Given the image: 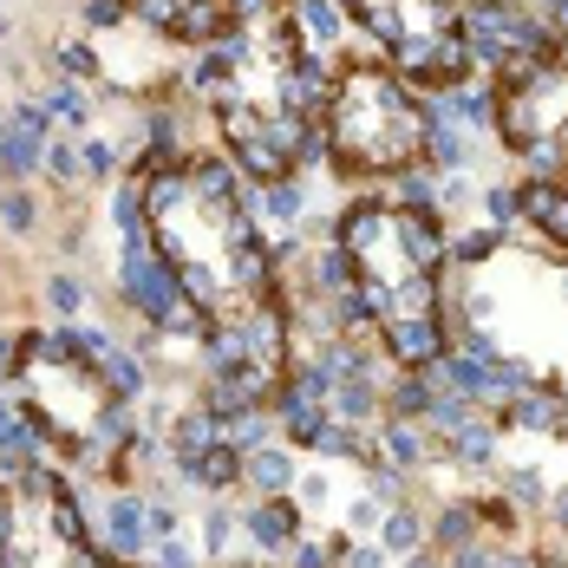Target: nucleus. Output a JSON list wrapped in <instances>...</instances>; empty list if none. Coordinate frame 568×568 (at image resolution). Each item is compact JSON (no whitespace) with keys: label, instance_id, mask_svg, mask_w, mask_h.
<instances>
[{"label":"nucleus","instance_id":"obj_7","mask_svg":"<svg viewBox=\"0 0 568 568\" xmlns=\"http://www.w3.org/2000/svg\"><path fill=\"white\" fill-rule=\"evenodd\" d=\"M490 131L529 183L568 176V33H549L542 47L490 72Z\"/></svg>","mask_w":568,"mask_h":568},{"label":"nucleus","instance_id":"obj_25","mask_svg":"<svg viewBox=\"0 0 568 568\" xmlns=\"http://www.w3.org/2000/svg\"><path fill=\"white\" fill-rule=\"evenodd\" d=\"M242 568H262V562H242Z\"/></svg>","mask_w":568,"mask_h":568},{"label":"nucleus","instance_id":"obj_6","mask_svg":"<svg viewBox=\"0 0 568 568\" xmlns=\"http://www.w3.org/2000/svg\"><path fill=\"white\" fill-rule=\"evenodd\" d=\"M0 568H138L112 556L59 464H0Z\"/></svg>","mask_w":568,"mask_h":568},{"label":"nucleus","instance_id":"obj_10","mask_svg":"<svg viewBox=\"0 0 568 568\" xmlns=\"http://www.w3.org/2000/svg\"><path fill=\"white\" fill-rule=\"evenodd\" d=\"M112 13H124L131 27H144L151 40H164L171 53H196L223 33L229 0H105Z\"/></svg>","mask_w":568,"mask_h":568},{"label":"nucleus","instance_id":"obj_12","mask_svg":"<svg viewBox=\"0 0 568 568\" xmlns=\"http://www.w3.org/2000/svg\"><path fill=\"white\" fill-rule=\"evenodd\" d=\"M510 196H516V229L568 255V176H556V183H529V176H516Z\"/></svg>","mask_w":568,"mask_h":568},{"label":"nucleus","instance_id":"obj_8","mask_svg":"<svg viewBox=\"0 0 568 568\" xmlns=\"http://www.w3.org/2000/svg\"><path fill=\"white\" fill-rule=\"evenodd\" d=\"M334 13L432 99L477 79L470 40H464V0H334Z\"/></svg>","mask_w":568,"mask_h":568},{"label":"nucleus","instance_id":"obj_4","mask_svg":"<svg viewBox=\"0 0 568 568\" xmlns=\"http://www.w3.org/2000/svg\"><path fill=\"white\" fill-rule=\"evenodd\" d=\"M7 393L20 405V425L40 438V452L72 464L85 484L131 490V464H144L151 445L164 452V432H151L144 412L105 379L85 321L13 334Z\"/></svg>","mask_w":568,"mask_h":568},{"label":"nucleus","instance_id":"obj_2","mask_svg":"<svg viewBox=\"0 0 568 568\" xmlns=\"http://www.w3.org/2000/svg\"><path fill=\"white\" fill-rule=\"evenodd\" d=\"M183 99L242 183H282L321 164L327 59L294 27V0H229L210 47L183 59Z\"/></svg>","mask_w":568,"mask_h":568},{"label":"nucleus","instance_id":"obj_3","mask_svg":"<svg viewBox=\"0 0 568 568\" xmlns=\"http://www.w3.org/2000/svg\"><path fill=\"white\" fill-rule=\"evenodd\" d=\"M327 235L341 248L353 314L379 341V353L398 373H438L452 346L445 334V268H452L445 210L405 203L393 190H353L334 210Z\"/></svg>","mask_w":568,"mask_h":568},{"label":"nucleus","instance_id":"obj_1","mask_svg":"<svg viewBox=\"0 0 568 568\" xmlns=\"http://www.w3.org/2000/svg\"><path fill=\"white\" fill-rule=\"evenodd\" d=\"M131 190L144 203L151 255L171 268L196 314L203 341L196 398L216 418L275 412L287 386L282 255L248 203V183L210 144H183V151H138Z\"/></svg>","mask_w":568,"mask_h":568},{"label":"nucleus","instance_id":"obj_19","mask_svg":"<svg viewBox=\"0 0 568 568\" xmlns=\"http://www.w3.org/2000/svg\"><path fill=\"white\" fill-rule=\"evenodd\" d=\"M0 223L13 229V235H27V229L40 223V203H33L27 183H7V190H0Z\"/></svg>","mask_w":568,"mask_h":568},{"label":"nucleus","instance_id":"obj_22","mask_svg":"<svg viewBox=\"0 0 568 568\" xmlns=\"http://www.w3.org/2000/svg\"><path fill=\"white\" fill-rule=\"evenodd\" d=\"M242 536V523H235V510H210L203 516V556H223L229 542Z\"/></svg>","mask_w":568,"mask_h":568},{"label":"nucleus","instance_id":"obj_5","mask_svg":"<svg viewBox=\"0 0 568 568\" xmlns=\"http://www.w3.org/2000/svg\"><path fill=\"white\" fill-rule=\"evenodd\" d=\"M438 105L373 47H341L327 65L321 105V164L346 190H393L398 176L432 164Z\"/></svg>","mask_w":568,"mask_h":568},{"label":"nucleus","instance_id":"obj_21","mask_svg":"<svg viewBox=\"0 0 568 568\" xmlns=\"http://www.w3.org/2000/svg\"><path fill=\"white\" fill-rule=\"evenodd\" d=\"M40 176H53V183H85V171H79V144H72V138H53V144H47V171Z\"/></svg>","mask_w":568,"mask_h":568},{"label":"nucleus","instance_id":"obj_18","mask_svg":"<svg viewBox=\"0 0 568 568\" xmlns=\"http://www.w3.org/2000/svg\"><path fill=\"white\" fill-rule=\"evenodd\" d=\"M40 301H47L53 327H79V321H85V282H79V275H65V268H53V275H47Z\"/></svg>","mask_w":568,"mask_h":568},{"label":"nucleus","instance_id":"obj_15","mask_svg":"<svg viewBox=\"0 0 568 568\" xmlns=\"http://www.w3.org/2000/svg\"><path fill=\"white\" fill-rule=\"evenodd\" d=\"M47 144H53V138H40V131L0 118V176H7V183H33V176L47 171Z\"/></svg>","mask_w":568,"mask_h":568},{"label":"nucleus","instance_id":"obj_9","mask_svg":"<svg viewBox=\"0 0 568 568\" xmlns=\"http://www.w3.org/2000/svg\"><path fill=\"white\" fill-rule=\"evenodd\" d=\"M464 40H470V65L477 79L504 72L529 47H542V20L529 13V0H464Z\"/></svg>","mask_w":568,"mask_h":568},{"label":"nucleus","instance_id":"obj_23","mask_svg":"<svg viewBox=\"0 0 568 568\" xmlns=\"http://www.w3.org/2000/svg\"><path fill=\"white\" fill-rule=\"evenodd\" d=\"M151 568H203V556L183 536H164V542H151Z\"/></svg>","mask_w":568,"mask_h":568},{"label":"nucleus","instance_id":"obj_14","mask_svg":"<svg viewBox=\"0 0 568 568\" xmlns=\"http://www.w3.org/2000/svg\"><path fill=\"white\" fill-rule=\"evenodd\" d=\"M294 484H301L294 445H255V452H242V490H255V497H294Z\"/></svg>","mask_w":568,"mask_h":568},{"label":"nucleus","instance_id":"obj_17","mask_svg":"<svg viewBox=\"0 0 568 568\" xmlns=\"http://www.w3.org/2000/svg\"><path fill=\"white\" fill-rule=\"evenodd\" d=\"M373 542H379L393 562H398V556H418V549L432 542V516H418V504H393V510L379 516Z\"/></svg>","mask_w":568,"mask_h":568},{"label":"nucleus","instance_id":"obj_24","mask_svg":"<svg viewBox=\"0 0 568 568\" xmlns=\"http://www.w3.org/2000/svg\"><path fill=\"white\" fill-rule=\"evenodd\" d=\"M398 568H445V556H438V549H432V542H425V549H418V556H398Z\"/></svg>","mask_w":568,"mask_h":568},{"label":"nucleus","instance_id":"obj_20","mask_svg":"<svg viewBox=\"0 0 568 568\" xmlns=\"http://www.w3.org/2000/svg\"><path fill=\"white\" fill-rule=\"evenodd\" d=\"M79 171H85V183H105L118 171V144L112 138H85L79 144Z\"/></svg>","mask_w":568,"mask_h":568},{"label":"nucleus","instance_id":"obj_11","mask_svg":"<svg viewBox=\"0 0 568 568\" xmlns=\"http://www.w3.org/2000/svg\"><path fill=\"white\" fill-rule=\"evenodd\" d=\"M235 523H242V536L255 542L262 562H282V556H294V549L307 542V516H301L294 497H255Z\"/></svg>","mask_w":568,"mask_h":568},{"label":"nucleus","instance_id":"obj_16","mask_svg":"<svg viewBox=\"0 0 568 568\" xmlns=\"http://www.w3.org/2000/svg\"><path fill=\"white\" fill-rule=\"evenodd\" d=\"M248 203H255L262 229H301V223H307V183H301V176L255 183V190H248Z\"/></svg>","mask_w":568,"mask_h":568},{"label":"nucleus","instance_id":"obj_13","mask_svg":"<svg viewBox=\"0 0 568 568\" xmlns=\"http://www.w3.org/2000/svg\"><path fill=\"white\" fill-rule=\"evenodd\" d=\"M99 542L124 556V562H144L151 556V497L138 490H105V516H92Z\"/></svg>","mask_w":568,"mask_h":568}]
</instances>
